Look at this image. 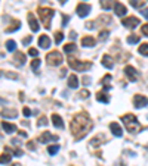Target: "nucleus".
I'll use <instances>...</instances> for the list:
<instances>
[{"mask_svg": "<svg viewBox=\"0 0 148 166\" xmlns=\"http://www.w3.org/2000/svg\"><path fill=\"white\" fill-rule=\"evenodd\" d=\"M86 28H88V30H92V28H93V22H86Z\"/></svg>", "mask_w": 148, "mask_h": 166, "instance_id": "de8ad7c7", "label": "nucleus"}, {"mask_svg": "<svg viewBox=\"0 0 148 166\" xmlns=\"http://www.w3.org/2000/svg\"><path fill=\"white\" fill-rule=\"evenodd\" d=\"M37 124H39L40 127H42V125H43V127H46V125H48V121H46L45 118L42 116V118H40V119H39V122H37Z\"/></svg>", "mask_w": 148, "mask_h": 166, "instance_id": "58836bf2", "label": "nucleus"}, {"mask_svg": "<svg viewBox=\"0 0 148 166\" xmlns=\"http://www.w3.org/2000/svg\"><path fill=\"white\" fill-rule=\"evenodd\" d=\"M139 43V35L136 34H130L128 37V44H138Z\"/></svg>", "mask_w": 148, "mask_h": 166, "instance_id": "393cba45", "label": "nucleus"}, {"mask_svg": "<svg viewBox=\"0 0 148 166\" xmlns=\"http://www.w3.org/2000/svg\"><path fill=\"white\" fill-rule=\"evenodd\" d=\"M6 49L9 50V51H15V49H17V43H15L14 40H8V41H6Z\"/></svg>", "mask_w": 148, "mask_h": 166, "instance_id": "a878e982", "label": "nucleus"}, {"mask_svg": "<svg viewBox=\"0 0 148 166\" xmlns=\"http://www.w3.org/2000/svg\"><path fill=\"white\" fill-rule=\"evenodd\" d=\"M58 151H59V146H58V144H55V146H49V147H48V153L52 154V156L56 154Z\"/></svg>", "mask_w": 148, "mask_h": 166, "instance_id": "7c9ffc66", "label": "nucleus"}, {"mask_svg": "<svg viewBox=\"0 0 148 166\" xmlns=\"http://www.w3.org/2000/svg\"><path fill=\"white\" fill-rule=\"evenodd\" d=\"M141 13H142V16H145L148 19V9H142V12H141Z\"/></svg>", "mask_w": 148, "mask_h": 166, "instance_id": "49530a36", "label": "nucleus"}, {"mask_svg": "<svg viewBox=\"0 0 148 166\" xmlns=\"http://www.w3.org/2000/svg\"><path fill=\"white\" fill-rule=\"evenodd\" d=\"M142 34H144L145 37H148V24L142 25Z\"/></svg>", "mask_w": 148, "mask_h": 166, "instance_id": "37998d69", "label": "nucleus"}, {"mask_svg": "<svg viewBox=\"0 0 148 166\" xmlns=\"http://www.w3.org/2000/svg\"><path fill=\"white\" fill-rule=\"evenodd\" d=\"M56 140H58V137H56V135H52L49 131H45V133L40 135V138H39L40 143H49V141H56Z\"/></svg>", "mask_w": 148, "mask_h": 166, "instance_id": "1a4fd4ad", "label": "nucleus"}, {"mask_svg": "<svg viewBox=\"0 0 148 166\" xmlns=\"http://www.w3.org/2000/svg\"><path fill=\"white\" fill-rule=\"evenodd\" d=\"M52 124H54V127L56 128H64V121H62V118L59 116V115H52Z\"/></svg>", "mask_w": 148, "mask_h": 166, "instance_id": "6ab92c4d", "label": "nucleus"}, {"mask_svg": "<svg viewBox=\"0 0 148 166\" xmlns=\"http://www.w3.org/2000/svg\"><path fill=\"white\" fill-rule=\"evenodd\" d=\"M76 12H77V15H79L80 18H85V16L89 15V12H91V6L86 4V3H80V4H77Z\"/></svg>", "mask_w": 148, "mask_h": 166, "instance_id": "0eeeda50", "label": "nucleus"}, {"mask_svg": "<svg viewBox=\"0 0 148 166\" xmlns=\"http://www.w3.org/2000/svg\"><path fill=\"white\" fill-rule=\"evenodd\" d=\"M65 1H67V0H59V3H65Z\"/></svg>", "mask_w": 148, "mask_h": 166, "instance_id": "864d4df0", "label": "nucleus"}, {"mask_svg": "<svg viewBox=\"0 0 148 166\" xmlns=\"http://www.w3.org/2000/svg\"><path fill=\"white\" fill-rule=\"evenodd\" d=\"M28 53H30L31 56L37 57V54H39V50H37V49H30V50H28Z\"/></svg>", "mask_w": 148, "mask_h": 166, "instance_id": "79ce46f5", "label": "nucleus"}, {"mask_svg": "<svg viewBox=\"0 0 148 166\" xmlns=\"http://www.w3.org/2000/svg\"><path fill=\"white\" fill-rule=\"evenodd\" d=\"M80 97H82V99L89 97V91H88V90H82V91H80Z\"/></svg>", "mask_w": 148, "mask_h": 166, "instance_id": "4c0bfd02", "label": "nucleus"}, {"mask_svg": "<svg viewBox=\"0 0 148 166\" xmlns=\"http://www.w3.org/2000/svg\"><path fill=\"white\" fill-rule=\"evenodd\" d=\"M15 59H17V62H19V65H24V63H25V56H24L21 51H18V53L15 54Z\"/></svg>", "mask_w": 148, "mask_h": 166, "instance_id": "c756f323", "label": "nucleus"}, {"mask_svg": "<svg viewBox=\"0 0 148 166\" xmlns=\"http://www.w3.org/2000/svg\"><path fill=\"white\" fill-rule=\"evenodd\" d=\"M133 104H135V107H138V109L145 107L148 104V99L145 96H142V94H136V96L133 97Z\"/></svg>", "mask_w": 148, "mask_h": 166, "instance_id": "6e6552de", "label": "nucleus"}, {"mask_svg": "<svg viewBox=\"0 0 148 166\" xmlns=\"http://www.w3.org/2000/svg\"><path fill=\"white\" fill-rule=\"evenodd\" d=\"M104 141H105V137H104L102 134H98L96 137H93L92 140H91V144H92V146H95V147H96V146H99V144H102Z\"/></svg>", "mask_w": 148, "mask_h": 166, "instance_id": "aec40b11", "label": "nucleus"}, {"mask_svg": "<svg viewBox=\"0 0 148 166\" xmlns=\"http://www.w3.org/2000/svg\"><path fill=\"white\" fill-rule=\"evenodd\" d=\"M19 27H21V24H19V21H18V22H15V25H14V27L8 28L6 31H8V33H12V31H15V30H19Z\"/></svg>", "mask_w": 148, "mask_h": 166, "instance_id": "72a5a7b5", "label": "nucleus"}, {"mask_svg": "<svg viewBox=\"0 0 148 166\" xmlns=\"http://www.w3.org/2000/svg\"><path fill=\"white\" fill-rule=\"evenodd\" d=\"M116 166H123V163H122V162H117V163H116Z\"/></svg>", "mask_w": 148, "mask_h": 166, "instance_id": "603ef678", "label": "nucleus"}, {"mask_svg": "<svg viewBox=\"0 0 148 166\" xmlns=\"http://www.w3.org/2000/svg\"><path fill=\"white\" fill-rule=\"evenodd\" d=\"M122 24H123V27H126V28H129V30H133V28H136V27L141 24V21L136 16H129V18H125V19L122 21Z\"/></svg>", "mask_w": 148, "mask_h": 166, "instance_id": "423d86ee", "label": "nucleus"}, {"mask_svg": "<svg viewBox=\"0 0 148 166\" xmlns=\"http://www.w3.org/2000/svg\"><path fill=\"white\" fill-rule=\"evenodd\" d=\"M89 83H91V80H89L88 77H85V78H83V84H86V85H88Z\"/></svg>", "mask_w": 148, "mask_h": 166, "instance_id": "8fccbe9b", "label": "nucleus"}, {"mask_svg": "<svg viewBox=\"0 0 148 166\" xmlns=\"http://www.w3.org/2000/svg\"><path fill=\"white\" fill-rule=\"evenodd\" d=\"M76 37H77V34L74 33V31H71V33H70V38H71V40H74Z\"/></svg>", "mask_w": 148, "mask_h": 166, "instance_id": "3c124183", "label": "nucleus"}, {"mask_svg": "<svg viewBox=\"0 0 148 166\" xmlns=\"http://www.w3.org/2000/svg\"><path fill=\"white\" fill-rule=\"evenodd\" d=\"M96 100L101 101V103H110V96H108L107 91L104 90V91H99V93L96 94Z\"/></svg>", "mask_w": 148, "mask_h": 166, "instance_id": "a211bd4d", "label": "nucleus"}, {"mask_svg": "<svg viewBox=\"0 0 148 166\" xmlns=\"http://www.w3.org/2000/svg\"><path fill=\"white\" fill-rule=\"evenodd\" d=\"M28 22H30V28H31V31L33 33H37L39 30H40V27H39V22H37L36 16L33 15V13H28Z\"/></svg>", "mask_w": 148, "mask_h": 166, "instance_id": "f8f14e48", "label": "nucleus"}, {"mask_svg": "<svg viewBox=\"0 0 148 166\" xmlns=\"http://www.w3.org/2000/svg\"><path fill=\"white\" fill-rule=\"evenodd\" d=\"M138 51H139L142 56H148V43L141 44V46H139V49H138Z\"/></svg>", "mask_w": 148, "mask_h": 166, "instance_id": "bb28decb", "label": "nucleus"}, {"mask_svg": "<svg viewBox=\"0 0 148 166\" xmlns=\"http://www.w3.org/2000/svg\"><path fill=\"white\" fill-rule=\"evenodd\" d=\"M68 21H70V16H65V15H64V16H62V22H64V24H62V25H64V27H65V25H67V22H68Z\"/></svg>", "mask_w": 148, "mask_h": 166, "instance_id": "c03bdc74", "label": "nucleus"}, {"mask_svg": "<svg viewBox=\"0 0 148 166\" xmlns=\"http://www.w3.org/2000/svg\"><path fill=\"white\" fill-rule=\"evenodd\" d=\"M108 31H107V30H104V31H101V33H99V40H105V38H107V37H108Z\"/></svg>", "mask_w": 148, "mask_h": 166, "instance_id": "c9c22d12", "label": "nucleus"}, {"mask_svg": "<svg viewBox=\"0 0 148 166\" xmlns=\"http://www.w3.org/2000/svg\"><path fill=\"white\" fill-rule=\"evenodd\" d=\"M125 74L128 75V78H129L130 83H135L136 81V71H135V68L128 65V66L125 68Z\"/></svg>", "mask_w": 148, "mask_h": 166, "instance_id": "ddd939ff", "label": "nucleus"}, {"mask_svg": "<svg viewBox=\"0 0 148 166\" xmlns=\"http://www.w3.org/2000/svg\"><path fill=\"white\" fill-rule=\"evenodd\" d=\"M130 4L135 7V9H139V7H142L144 6V0H129Z\"/></svg>", "mask_w": 148, "mask_h": 166, "instance_id": "c85d7f7f", "label": "nucleus"}, {"mask_svg": "<svg viewBox=\"0 0 148 166\" xmlns=\"http://www.w3.org/2000/svg\"><path fill=\"white\" fill-rule=\"evenodd\" d=\"M27 147H28V149H31V150H34V149H36V146H34L33 143H28V144H27Z\"/></svg>", "mask_w": 148, "mask_h": 166, "instance_id": "09e8293b", "label": "nucleus"}, {"mask_svg": "<svg viewBox=\"0 0 148 166\" xmlns=\"http://www.w3.org/2000/svg\"><path fill=\"white\" fill-rule=\"evenodd\" d=\"M122 121H123V124H125V127H126V130H128L129 133L139 131V128H141L139 124H138V121H136V116L132 115V113L123 115V116H122Z\"/></svg>", "mask_w": 148, "mask_h": 166, "instance_id": "f03ea898", "label": "nucleus"}, {"mask_svg": "<svg viewBox=\"0 0 148 166\" xmlns=\"http://www.w3.org/2000/svg\"><path fill=\"white\" fill-rule=\"evenodd\" d=\"M113 4H114L113 0H101V7L104 10H110L111 7H113Z\"/></svg>", "mask_w": 148, "mask_h": 166, "instance_id": "5701e85b", "label": "nucleus"}, {"mask_svg": "<svg viewBox=\"0 0 148 166\" xmlns=\"http://www.w3.org/2000/svg\"><path fill=\"white\" fill-rule=\"evenodd\" d=\"M14 166H18V165H14Z\"/></svg>", "mask_w": 148, "mask_h": 166, "instance_id": "6e6d98bb", "label": "nucleus"}, {"mask_svg": "<svg viewBox=\"0 0 148 166\" xmlns=\"http://www.w3.org/2000/svg\"><path fill=\"white\" fill-rule=\"evenodd\" d=\"M46 59H48V63L49 65H54V66H58V65H61L62 62H64V57H62V54L59 53V51H51L48 56H46Z\"/></svg>", "mask_w": 148, "mask_h": 166, "instance_id": "39448f33", "label": "nucleus"}, {"mask_svg": "<svg viewBox=\"0 0 148 166\" xmlns=\"http://www.w3.org/2000/svg\"><path fill=\"white\" fill-rule=\"evenodd\" d=\"M101 63H102V66H105L107 69H113V66H114V63H113V59H111L108 54H104V56H102V59H101Z\"/></svg>", "mask_w": 148, "mask_h": 166, "instance_id": "dca6fc26", "label": "nucleus"}, {"mask_svg": "<svg viewBox=\"0 0 148 166\" xmlns=\"http://www.w3.org/2000/svg\"><path fill=\"white\" fill-rule=\"evenodd\" d=\"M92 128V121L86 112H82L76 115L71 121V133L77 140H82Z\"/></svg>", "mask_w": 148, "mask_h": 166, "instance_id": "f257e3e1", "label": "nucleus"}, {"mask_svg": "<svg viewBox=\"0 0 148 166\" xmlns=\"http://www.w3.org/2000/svg\"><path fill=\"white\" fill-rule=\"evenodd\" d=\"M2 115H3V116L17 118V115H18V113H17V110H3V112H2Z\"/></svg>", "mask_w": 148, "mask_h": 166, "instance_id": "2f4dec72", "label": "nucleus"}, {"mask_svg": "<svg viewBox=\"0 0 148 166\" xmlns=\"http://www.w3.org/2000/svg\"><path fill=\"white\" fill-rule=\"evenodd\" d=\"M95 44H96V40H95L93 37H91V35L82 38V46H83V47H93Z\"/></svg>", "mask_w": 148, "mask_h": 166, "instance_id": "2eb2a0df", "label": "nucleus"}, {"mask_svg": "<svg viewBox=\"0 0 148 166\" xmlns=\"http://www.w3.org/2000/svg\"><path fill=\"white\" fill-rule=\"evenodd\" d=\"M110 81H111V75L110 74H107L102 80H101V83H102V87H104V90L105 91H108V90H111V84H110Z\"/></svg>", "mask_w": 148, "mask_h": 166, "instance_id": "412c9836", "label": "nucleus"}, {"mask_svg": "<svg viewBox=\"0 0 148 166\" xmlns=\"http://www.w3.org/2000/svg\"><path fill=\"white\" fill-rule=\"evenodd\" d=\"M62 40H64V34L61 33V31H58V33L55 34V43L56 44H59Z\"/></svg>", "mask_w": 148, "mask_h": 166, "instance_id": "473e14b6", "label": "nucleus"}, {"mask_svg": "<svg viewBox=\"0 0 148 166\" xmlns=\"http://www.w3.org/2000/svg\"><path fill=\"white\" fill-rule=\"evenodd\" d=\"M110 130H111V133H113L114 137H122V135H123L122 127H120L119 124H116V122H113V124L110 125Z\"/></svg>", "mask_w": 148, "mask_h": 166, "instance_id": "4468645a", "label": "nucleus"}, {"mask_svg": "<svg viewBox=\"0 0 148 166\" xmlns=\"http://www.w3.org/2000/svg\"><path fill=\"white\" fill-rule=\"evenodd\" d=\"M11 159H12L11 153H3V154L0 156V163H2V165H5V163H9V162H11Z\"/></svg>", "mask_w": 148, "mask_h": 166, "instance_id": "b1692460", "label": "nucleus"}, {"mask_svg": "<svg viewBox=\"0 0 148 166\" xmlns=\"http://www.w3.org/2000/svg\"><path fill=\"white\" fill-rule=\"evenodd\" d=\"M79 78H77V75H70L68 77V87L70 88H77L79 87Z\"/></svg>", "mask_w": 148, "mask_h": 166, "instance_id": "4be33fe9", "label": "nucleus"}, {"mask_svg": "<svg viewBox=\"0 0 148 166\" xmlns=\"http://www.w3.org/2000/svg\"><path fill=\"white\" fill-rule=\"evenodd\" d=\"M22 113H24V116H31V110L28 109V107H24V110H22Z\"/></svg>", "mask_w": 148, "mask_h": 166, "instance_id": "ea45409f", "label": "nucleus"}, {"mask_svg": "<svg viewBox=\"0 0 148 166\" xmlns=\"http://www.w3.org/2000/svg\"><path fill=\"white\" fill-rule=\"evenodd\" d=\"M6 78H11V80H18V75L14 74V72H8L6 74Z\"/></svg>", "mask_w": 148, "mask_h": 166, "instance_id": "e433bc0d", "label": "nucleus"}, {"mask_svg": "<svg viewBox=\"0 0 148 166\" xmlns=\"http://www.w3.org/2000/svg\"><path fill=\"white\" fill-rule=\"evenodd\" d=\"M2 75H3V74H2V72H0V77H2Z\"/></svg>", "mask_w": 148, "mask_h": 166, "instance_id": "5fc2aeb1", "label": "nucleus"}, {"mask_svg": "<svg viewBox=\"0 0 148 166\" xmlns=\"http://www.w3.org/2000/svg\"><path fill=\"white\" fill-rule=\"evenodd\" d=\"M31 41H33V37H31V35H30V37H25V38L22 40V43H24L25 46H27L28 43H31Z\"/></svg>", "mask_w": 148, "mask_h": 166, "instance_id": "a19ab883", "label": "nucleus"}, {"mask_svg": "<svg viewBox=\"0 0 148 166\" xmlns=\"http://www.w3.org/2000/svg\"><path fill=\"white\" fill-rule=\"evenodd\" d=\"M2 128H3V131L6 134H12V133H15V130H17V127L14 125V124H9V122H3L2 124Z\"/></svg>", "mask_w": 148, "mask_h": 166, "instance_id": "f3484780", "label": "nucleus"}, {"mask_svg": "<svg viewBox=\"0 0 148 166\" xmlns=\"http://www.w3.org/2000/svg\"><path fill=\"white\" fill-rule=\"evenodd\" d=\"M74 50H77V46H76L74 43H70V44H65V46H64V51H65V53H71Z\"/></svg>", "mask_w": 148, "mask_h": 166, "instance_id": "cd10ccee", "label": "nucleus"}, {"mask_svg": "<svg viewBox=\"0 0 148 166\" xmlns=\"http://www.w3.org/2000/svg\"><path fill=\"white\" fill-rule=\"evenodd\" d=\"M114 12H116V15H119V16H125L126 13H128V9H126V6L123 4V3H114Z\"/></svg>", "mask_w": 148, "mask_h": 166, "instance_id": "9d476101", "label": "nucleus"}, {"mask_svg": "<svg viewBox=\"0 0 148 166\" xmlns=\"http://www.w3.org/2000/svg\"><path fill=\"white\" fill-rule=\"evenodd\" d=\"M14 154H15V156H22V151H21L19 149H15V151H14Z\"/></svg>", "mask_w": 148, "mask_h": 166, "instance_id": "a18cd8bd", "label": "nucleus"}, {"mask_svg": "<svg viewBox=\"0 0 148 166\" xmlns=\"http://www.w3.org/2000/svg\"><path fill=\"white\" fill-rule=\"evenodd\" d=\"M39 46H40L42 49H49V47H51V38H49L48 35L42 34V35L39 37Z\"/></svg>", "mask_w": 148, "mask_h": 166, "instance_id": "9b49d317", "label": "nucleus"}, {"mask_svg": "<svg viewBox=\"0 0 148 166\" xmlns=\"http://www.w3.org/2000/svg\"><path fill=\"white\" fill-rule=\"evenodd\" d=\"M55 15V10L51 7H40L39 9V16L42 19V24L45 25V28H51V19Z\"/></svg>", "mask_w": 148, "mask_h": 166, "instance_id": "7ed1b4c3", "label": "nucleus"}, {"mask_svg": "<svg viewBox=\"0 0 148 166\" xmlns=\"http://www.w3.org/2000/svg\"><path fill=\"white\" fill-rule=\"evenodd\" d=\"M40 63H42L40 59H34V60L31 62V68H33V69H37V68L40 66Z\"/></svg>", "mask_w": 148, "mask_h": 166, "instance_id": "f704fd0d", "label": "nucleus"}, {"mask_svg": "<svg viewBox=\"0 0 148 166\" xmlns=\"http://www.w3.org/2000/svg\"><path fill=\"white\" fill-rule=\"evenodd\" d=\"M67 60H68L70 68L74 69V71L85 72V71H88V69H91V68H92V62H80V60H77L76 57H73V56H70Z\"/></svg>", "mask_w": 148, "mask_h": 166, "instance_id": "20e7f679", "label": "nucleus"}]
</instances>
